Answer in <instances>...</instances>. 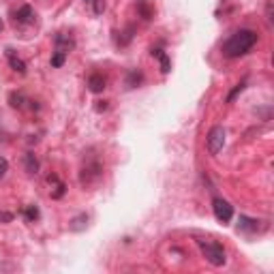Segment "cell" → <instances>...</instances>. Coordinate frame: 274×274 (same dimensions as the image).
<instances>
[{"mask_svg": "<svg viewBox=\"0 0 274 274\" xmlns=\"http://www.w3.org/2000/svg\"><path fill=\"white\" fill-rule=\"evenodd\" d=\"M36 20V15L32 11V7L30 5H24L20 7L17 11L13 13V24H15V28H24V26H32Z\"/></svg>", "mask_w": 274, "mask_h": 274, "instance_id": "cell-4", "label": "cell"}, {"mask_svg": "<svg viewBox=\"0 0 274 274\" xmlns=\"http://www.w3.org/2000/svg\"><path fill=\"white\" fill-rule=\"evenodd\" d=\"M48 182H50V185H54V191H52V197H54V199H58V197L65 195V185H62V182L58 180L56 173H50Z\"/></svg>", "mask_w": 274, "mask_h": 274, "instance_id": "cell-10", "label": "cell"}, {"mask_svg": "<svg viewBox=\"0 0 274 274\" xmlns=\"http://www.w3.org/2000/svg\"><path fill=\"white\" fill-rule=\"evenodd\" d=\"M65 60H67V54H65V52H54L52 67H62V65H65Z\"/></svg>", "mask_w": 274, "mask_h": 274, "instance_id": "cell-20", "label": "cell"}, {"mask_svg": "<svg viewBox=\"0 0 274 274\" xmlns=\"http://www.w3.org/2000/svg\"><path fill=\"white\" fill-rule=\"evenodd\" d=\"M88 88L93 90V93H103L105 90V77L101 75V73H93V75L88 77Z\"/></svg>", "mask_w": 274, "mask_h": 274, "instance_id": "cell-8", "label": "cell"}, {"mask_svg": "<svg viewBox=\"0 0 274 274\" xmlns=\"http://www.w3.org/2000/svg\"><path fill=\"white\" fill-rule=\"evenodd\" d=\"M242 88H244V84H238V86H236V88L232 90V95L227 97V99H230V101H234V99H236V95H238V93H242Z\"/></svg>", "mask_w": 274, "mask_h": 274, "instance_id": "cell-22", "label": "cell"}, {"mask_svg": "<svg viewBox=\"0 0 274 274\" xmlns=\"http://www.w3.org/2000/svg\"><path fill=\"white\" fill-rule=\"evenodd\" d=\"M24 165H26V171L28 173H36L39 171V161H36V157L32 152H26L24 154Z\"/></svg>", "mask_w": 274, "mask_h": 274, "instance_id": "cell-11", "label": "cell"}, {"mask_svg": "<svg viewBox=\"0 0 274 274\" xmlns=\"http://www.w3.org/2000/svg\"><path fill=\"white\" fill-rule=\"evenodd\" d=\"M7 58H9V65H11V69L24 75V73H26V62L22 58H17L13 50H7Z\"/></svg>", "mask_w": 274, "mask_h": 274, "instance_id": "cell-9", "label": "cell"}, {"mask_svg": "<svg viewBox=\"0 0 274 274\" xmlns=\"http://www.w3.org/2000/svg\"><path fill=\"white\" fill-rule=\"evenodd\" d=\"M0 30H3V20H0Z\"/></svg>", "mask_w": 274, "mask_h": 274, "instance_id": "cell-23", "label": "cell"}, {"mask_svg": "<svg viewBox=\"0 0 274 274\" xmlns=\"http://www.w3.org/2000/svg\"><path fill=\"white\" fill-rule=\"evenodd\" d=\"M144 79V75H142V73L140 71H131L129 73V77H126V86H137V84H140V81Z\"/></svg>", "mask_w": 274, "mask_h": 274, "instance_id": "cell-19", "label": "cell"}, {"mask_svg": "<svg viewBox=\"0 0 274 274\" xmlns=\"http://www.w3.org/2000/svg\"><path fill=\"white\" fill-rule=\"evenodd\" d=\"M99 176H101V165H99L97 159H90L86 165L81 167V185H84V187L93 185Z\"/></svg>", "mask_w": 274, "mask_h": 274, "instance_id": "cell-6", "label": "cell"}, {"mask_svg": "<svg viewBox=\"0 0 274 274\" xmlns=\"http://www.w3.org/2000/svg\"><path fill=\"white\" fill-rule=\"evenodd\" d=\"M255 43H257V32L255 30H238L225 41L223 54L227 58H238V56H244Z\"/></svg>", "mask_w": 274, "mask_h": 274, "instance_id": "cell-1", "label": "cell"}, {"mask_svg": "<svg viewBox=\"0 0 274 274\" xmlns=\"http://www.w3.org/2000/svg\"><path fill=\"white\" fill-rule=\"evenodd\" d=\"M238 230L240 232H257V221H255V218H249V216H240Z\"/></svg>", "mask_w": 274, "mask_h": 274, "instance_id": "cell-13", "label": "cell"}, {"mask_svg": "<svg viewBox=\"0 0 274 274\" xmlns=\"http://www.w3.org/2000/svg\"><path fill=\"white\" fill-rule=\"evenodd\" d=\"M24 216H26V221L34 223L36 218H39V208H36V206H26V210H24Z\"/></svg>", "mask_w": 274, "mask_h": 274, "instance_id": "cell-18", "label": "cell"}, {"mask_svg": "<svg viewBox=\"0 0 274 274\" xmlns=\"http://www.w3.org/2000/svg\"><path fill=\"white\" fill-rule=\"evenodd\" d=\"M84 3L90 7L93 15H101L105 11V0H84Z\"/></svg>", "mask_w": 274, "mask_h": 274, "instance_id": "cell-14", "label": "cell"}, {"mask_svg": "<svg viewBox=\"0 0 274 274\" xmlns=\"http://www.w3.org/2000/svg\"><path fill=\"white\" fill-rule=\"evenodd\" d=\"M225 146V129L223 126H214L212 131L208 133V150L210 154H218Z\"/></svg>", "mask_w": 274, "mask_h": 274, "instance_id": "cell-5", "label": "cell"}, {"mask_svg": "<svg viewBox=\"0 0 274 274\" xmlns=\"http://www.w3.org/2000/svg\"><path fill=\"white\" fill-rule=\"evenodd\" d=\"M197 246H199V251H202V255L212 263V266H225L227 255H225V249L221 244L208 242V240H197Z\"/></svg>", "mask_w": 274, "mask_h": 274, "instance_id": "cell-2", "label": "cell"}, {"mask_svg": "<svg viewBox=\"0 0 274 274\" xmlns=\"http://www.w3.org/2000/svg\"><path fill=\"white\" fill-rule=\"evenodd\" d=\"M212 210H214V216H216V221L218 223H230L232 221V216H234V208L230 206V202H225V199L221 197H216L214 202H212Z\"/></svg>", "mask_w": 274, "mask_h": 274, "instance_id": "cell-3", "label": "cell"}, {"mask_svg": "<svg viewBox=\"0 0 274 274\" xmlns=\"http://www.w3.org/2000/svg\"><path fill=\"white\" fill-rule=\"evenodd\" d=\"M137 11H140V15L144 17V20H150L152 17V9L146 0H140V3H137Z\"/></svg>", "mask_w": 274, "mask_h": 274, "instance_id": "cell-17", "label": "cell"}, {"mask_svg": "<svg viewBox=\"0 0 274 274\" xmlns=\"http://www.w3.org/2000/svg\"><path fill=\"white\" fill-rule=\"evenodd\" d=\"M152 56L161 62V71H163V73H169L171 65H169V58H167L165 52H163V50H152Z\"/></svg>", "mask_w": 274, "mask_h": 274, "instance_id": "cell-12", "label": "cell"}, {"mask_svg": "<svg viewBox=\"0 0 274 274\" xmlns=\"http://www.w3.org/2000/svg\"><path fill=\"white\" fill-rule=\"evenodd\" d=\"M7 169H9V163H7V159H3V157H0V178H5Z\"/></svg>", "mask_w": 274, "mask_h": 274, "instance_id": "cell-21", "label": "cell"}, {"mask_svg": "<svg viewBox=\"0 0 274 274\" xmlns=\"http://www.w3.org/2000/svg\"><path fill=\"white\" fill-rule=\"evenodd\" d=\"M54 43H56V52H65V54H69L73 48H75V41H73V36L67 34V32H58L56 39H54Z\"/></svg>", "mask_w": 274, "mask_h": 274, "instance_id": "cell-7", "label": "cell"}, {"mask_svg": "<svg viewBox=\"0 0 274 274\" xmlns=\"http://www.w3.org/2000/svg\"><path fill=\"white\" fill-rule=\"evenodd\" d=\"M9 101H11V105H13V107H17V109H24V107H26V103H30L28 99H26L22 93H13L11 97H9Z\"/></svg>", "mask_w": 274, "mask_h": 274, "instance_id": "cell-15", "label": "cell"}, {"mask_svg": "<svg viewBox=\"0 0 274 274\" xmlns=\"http://www.w3.org/2000/svg\"><path fill=\"white\" fill-rule=\"evenodd\" d=\"M86 223H88V216L86 214H79V216H75L69 223V227H71L73 232H79V230H84V227H86Z\"/></svg>", "mask_w": 274, "mask_h": 274, "instance_id": "cell-16", "label": "cell"}]
</instances>
